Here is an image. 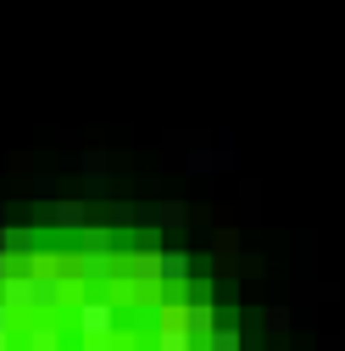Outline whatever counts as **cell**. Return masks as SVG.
<instances>
[{"mask_svg":"<svg viewBox=\"0 0 345 351\" xmlns=\"http://www.w3.org/2000/svg\"><path fill=\"white\" fill-rule=\"evenodd\" d=\"M62 295H67V290H62V279L45 268V262H39V274H17V268H12V279L0 285V301L12 306V318H17V313H56Z\"/></svg>","mask_w":345,"mask_h":351,"instance_id":"6da1fadb","label":"cell"},{"mask_svg":"<svg viewBox=\"0 0 345 351\" xmlns=\"http://www.w3.org/2000/svg\"><path fill=\"white\" fill-rule=\"evenodd\" d=\"M78 279L84 285H117V251H112V229H84L78 240Z\"/></svg>","mask_w":345,"mask_h":351,"instance_id":"7a4b0ae2","label":"cell"},{"mask_svg":"<svg viewBox=\"0 0 345 351\" xmlns=\"http://www.w3.org/2000/svg\"><path fill=\"white\" fill-rule=\"evenodd\" d=\"M78 335H84V351H112L117 306L101 301V295H84V301H78Z\"/></svg>","mask_w":345,"mask_h":351,"instance_id":"3957f363","label":"cell"},{"mask_svg":"<svg viewBox=\"0 0 345 351\" xmlns=\"http://www.w3.org/2000/svg\"><path fill=\"white\" fill-rule=\"evenodd\" d=\"M172 324H184V335H212L218 329V313H212L206 295H195V301H184L179 313H172Z\"/></svg>","mask_w":345,"mask_h":351,"instance_id":"277c9868","label":"cell"},{"mask_svg":"<svg viewBox=\"0 0 345 351\" xmlns=\"http://www.w3.org/2000/svg\"><path fill=\"white\" fill-rule=\"evenodd\" d=\"M184 279H190V256H184V251H162V256H156V290L184 285Z\"/></svg>","mask_w":345,"mask_h":351,"instance_id":"5b68a950","label":"cell"},{"mask_svg":"<svg viewBox=\"0 0 345 351\" xmlns=\"http://www.w3.org/2000/svg\"><path fill=\"white\" fill-rule=\"evenodd\" d=\"M156 351H195V335H184V324H162L156 329Z\"/></svg>","mask_w":345,"mask_h":351,"instance_id":"8992f818","label":"cell"},{"mask_svg":"<svg viewBox=\"0 0 345 351\" xmlns=\"http://www.w3.org/2000/svg\"><path fill=\"white\" fill-rule=\"evenodd\" d=\"M190 173H234V156H218V151H190L184 156Z\"/></svg>","mask_w":345,"mask_h":351,"instance_id":"52a82bcc","label":"cell"},{"mask_svg":"<svg viewBox=\"0 0 345 351\" xmlns=\"http://www.w3.org/2000/svg\"><path fill=\"white\" fill-rule=\"evenodd\" d=\"M28 351H62L56 324H34V329H28Z\"/></svg>","mask_w":345,"mask_h":351,"instance_id":"ba28073f","label":"cell"},{"mask_svg":"<svg viewBox=\"0 0 345 351\" xmlns=\"http://www.w3.org/2000/svg\"><path fill=\"white\" fill-rule=\"evenodd\" d=\"M206 351H240V329L234 324H218V329L206 335Z\"/></svg>","mask_w":345,"mask_h":351,"instance_id":"9c48e42d","label":"cell"},{"mask_svg":"<svg viewBox=\"0 0 345 351\" xmlns=\"http://www.w3.org/2000/svg\"><path fill=\"white\" fill-rule=\"evenodd\" d=\"M56 223L62 229H78L84 223V201H56Z\"/></svg>","mask_w":345,"mask_h":351,"instance_id":"30bf717a","label":"cell"},{"mask_svg":"<svg viewBox=\"0 0 345 351\" xmlns=\"http://www.w3.org/2000/svg\"><path fill=\"white\" fill-rule=\"evenodd\" d=\"M184 217H190V212H184L179 201H167V206H156V223H162V229H179Z\"/></svg>","mask_w":345,"mask_h":351,"instance_id":"8fae6325","label":"cell"},{"mask_svg":"<svg viewBox=\"0 0 345 351\" xmlns=\"http://www.w3.org/2000/svg\"><path fill=\"white\" fill-rule=\"evenodd\" d=\"M295 324V313H290V306H268V329L279 335V329H290Z\"/></svg>","mask_w":345,"mask_h":351,"instance_id":"7c38bea8","label":"cell"},{"mask_svg":"<svg viewBox=\"0 0 345 351\" xmlns=\"http://www.w3.org/2000/svg\"><path fill=\"white\" fill-rule=\"evenodd\" d=\"M17 240H23V234H12V229H0V256H12V251H17Z\"/></svg>","mask_w":345,"mask_h":351,"instance_id":"4fadbf2b","label":"cell"},{"mask_svg":"<svg viewBox=\"0 0 345 351\" xmlns=\"http://www.w3.org/2000/svg\"><path fill=\"white\" fill-rule=\"evenodd\" d=\"M0 335H12V306L0 301Z\"/></svg>","mask_w":345,"mask_h":351,"instance_id":"5bb4252c","label":"cell"},{"mask_svg":"<svg viewBox=\"0 0 345 351\" xmlns=\"http://www.w3.org/2000/svg\"><path fill=\"white\" fill-rule=\"evenodd\" d=\"M12 279V256H0V285H6Z\"/></svg>","mask_w":345,"mask_h":351,"instance_id":"9a60e30c","label":"cell"},{"mask_svg":"<svg viewBox=\"0 0 345 351\" xmlns=\"http://www.w3.org/2000/svg\"><path fill=\"white\" fill-rule=\"evenodd\" d=\"M0 351H12V335H0Z\"/></svg>","mask_w":345,"mask_h":351,"instance_id":"2e32d148","label":"cell"}]
</instances>
